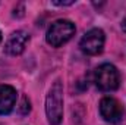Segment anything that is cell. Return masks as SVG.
<instances>
[{
    "instance_id": "cell-8",
    "label": "cell",
    "mask_w": 126,
    "mask_h": 125,
    "mask_svg": "<svg viewBox=\"0 0 126 125\" xmlns=\"http://www.w3.org/2000/svg\"><path fill=\"white\" fill-rule=\"evenodd\" d=\"M18 110H19V113H21V115H28V113L31 112V103H30L28 97H25V96L22 97V100H21V104H19Z\"/></svg>"
},
{
    "instance_id": "cell-1",
    "label": "cell",
    "mask_w": 126,
    "mask_h": 125,
    "mask_svg": "<svg viewBox=\"0 0 126 125\" xmlns=\"http://www.w3.org/2000/svg\"><path fill=\"white\" fill-rule=\"evenodd\" d=\"M46 115L50 125H60L63 119V85L56 80L46 97Z\"/></svg>"
},
{
    "instance_id": "cell-7",
    "label": "cell",
    "mask_w": 126,
    "mask_h": 125,
    "mask_svg": "<svg viewBox=\"0 0 126 125\" xmlns=\"http://www.w3.org/2000/svg\"><path fill=\"white\" fill-rule=\"evenodd\" d=\"M16 90L12 85L1 84L0 85V115H9L16 103Z\"/></svg>"
},
{
    "instance_id": "cell-10",
    "label": "cell",
    "mask_w": 126,
    "mask_h": 125,
    "mask_svg": "<svg viewBox=\"0 0 126 125\" xmlns=\"http://www.w3.org/2000/svg\"><path fill=\"white\" fill-rule=\"evenodd\" d=\"M122 30L126 32V18L123 19V21H122Z\"/></svg>"
},
{
    "instance_id": "cell-11",
    "label": "cell",
    "mask_w": 126,
    "mask_h": 125,
    "mask_svg": "<svg viewBox=\"0 0 126 125\" xmlns=\"http://www.w3.org/2000/svg\"><path fill=\"white\" fill-rule=\"evenodd\" d=\"M0 43H1V31H0Z\"/></svg>"
},
{
    "instance_id": "cell-4",
    "label": "cell",
    "mask_w": 126,
    "mask_h": 125,
    "mask_svg": "<svg viewBox=\"0 0 126 125\" xmlns=\"http://www.w3.org/2000/svg\"><path fill=\"white\" fill-rule=\"evenodd\" d=\"M104 41H106V35L103 30L100 28H93L88 32H85V35L81 38L79 41V47L85 55L94 56L103 52L104 49Z\"/></svg>"
},
{
    "instance_id": "cell-5",
    "label": "cell",
    "mask_w": 126,
    "mask_h": 125,
    "mask_svg": "<svg viewBox=\"0 0 126 125\" xmlns=\"http://www.w3.org/2000/svg\"><path fill=\"white\" fill-rule=\"evenodd\" d=\"M123 106L114 97H104L100 102V115L110 124H117L123 118Z\"/></svg>"
},
{
    "instance_id": "cell-9",
    "label": "cell",
    "mask_w": 126,
    "mask_h": 125,
    "mask_svg": "<svg viewBox=\"0 0 126 125\" xmlns=\"http://www.w3.org/2000/svg\"><path fill=\"white\" fill-rule=\"evenodd\" d=\"M53 4H57V6H70V4H73V0H70V1H53Z\"/></svg>"
},
{
    "instance_id": "cell-6",
    "label": "cell",
    "mask_w": 126,
    "mask_h": 125,
    "mask_svg": "<svg viewBox=\"0 0 126 125\" xmlns=\"http://www.w3.org/2000/svg\"><path fill=\"white\" fill-rule=\"evenodd\" d=\"M28 41H30V34H28V32L22 31V30L12 32L10 37H9L7 41H6L4 52H6L7 55L18 56V55H21V53L25 50Z\"/></svg>"
},
{
    "instance_id": "cell-2",
    "label": "cell",
    "mask_w": 126,
    "mask_h": 125,
    "mask_svg": "<svg viewBox=\"0 0 126 125\" xmlns=\"http://www.w3.org/2000/svg\"><path fill=\"white\" fill-rule=\"evenodd\" d=\"M75 34V24L69 19H57L54 21L48 30L46 40L50 46L53 47H60L66 41H69L72 38V35Z\"/></svg>"
},
{
    "instance_id": "cell-3",
    "label": "cell",
    "mask_w": 126,
    "mask_h": 125,
    "mask_svg": "<svg viewBox=\"0 0 126 125\" xmlns=\"http://www.w3.org/2000/svg\"><path fill=\"white\" fill-rule=\"evenodd\" d=\"M94 83L101 91H114L120 84L119 71L111 63H103L95 69Z\"/></svg>"
}]
</instances>
